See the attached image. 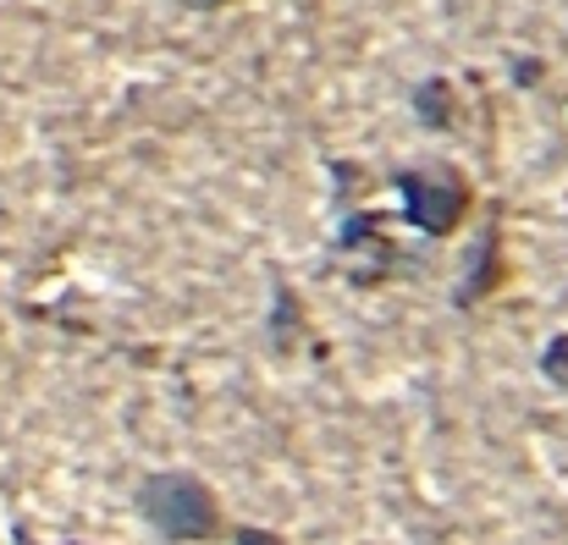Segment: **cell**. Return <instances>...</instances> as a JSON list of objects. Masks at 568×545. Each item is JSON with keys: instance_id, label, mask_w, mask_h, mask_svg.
I'll list each match as a JSON object with an SVG mask.
<instances>
[{"instance_id": "6da1fadb", "label": "cell", "mask_w": 568, "mask_h": 545, "mask_svg": "<svg viewBox=\"0 0 568 545\" xmlns=\"http://www.w3.org/2000/svg\"><path fill=\"white\" fill-rule=\"evenodd\" d=\"M139 513L144 524L172 545H204L221 535V502L204 480H193L183 469H166V474H150L139 485Z\"/></svg>"}, {"instance_id": "7a4b0ae2", "label": "cell", "mask_w": 568, "mask_h": 545, "mask_svg": "<svg viewBox=\"0 0 568 545\" xmlns=\"http://www.w3.org/2000/svg\"><path fill=\"white\" fill-rule=\"evenodd\" d=\"M397 193H403V215L408 226H419L425 237H453L469 215V182L458 177L453 166H414L397 172Z\"/></svg>"}, {"instance_id": "3957f363", "label": "cell", "mask_w": 568, "mask_h": 545, "mask_svg": "<svg viewBox=\"0 0 568 545\" xmlns=\"http://www.w3.org/2000/svg\"><path fill=\"white\" fill-rule=\"evenodd\" d=\"M447 100H453V94H447V83H442V78H430V83L419 89V100H414V105H419V116H425L430 127H447Z\"/></svg>"}, {"instance_id": "277c9868", "label": "cell", "mask_w": 568, "mask_h": 545, "mask_svg": "<svg viewBox=\"0 0 568 545\" xmlns=\"http://www.w3.org/2000/svg\"><path fill=\"white\" fill-rule=\"evenodd\" d=\"M541 369L558 380V385H568V337H558L552 348H547V359H541Z\"/></svg>"}, {"instance_id": "5b68a950", "label": "cell", "mask_w": 568, "mask_h": 545, "mask_svg": "<svg viewBox=\"0 0 568 545\" xmlns=\"http://www.w3.org/2000/svg\"><path fill=\"white\" fill-rule=\"evenodd\" d=\"M237 545H287V541L271 535V529H237Z\"/></svg>"}, {"instance_id": "8992f818", "label": "cell", "mask_w": 568, "mask_h": 545, "mask_svg": "<svg viewBox=\"0 0 568 545\" xmlns=\"http://www.w3.org/2000/svg\"><path fill=\"white\" fill-rule=\"evenodd\" d=\"M172 6H189V11H215V6H226V0H172Z\"/></svg>"}, {"instance_id": "52a82bcc", "label": "cell", "mask_w": 568, "mask_h": 545, "mask_svg": "<svg viewBox=\"0 0 568 545\" xmlns=\"http://www.w3.org/2000/svg\"><path fill=\"white\" fill-rule=\"evenodd\" d=\"M22 545H28V541H22Z\"/></svg>"}]
</instances>
